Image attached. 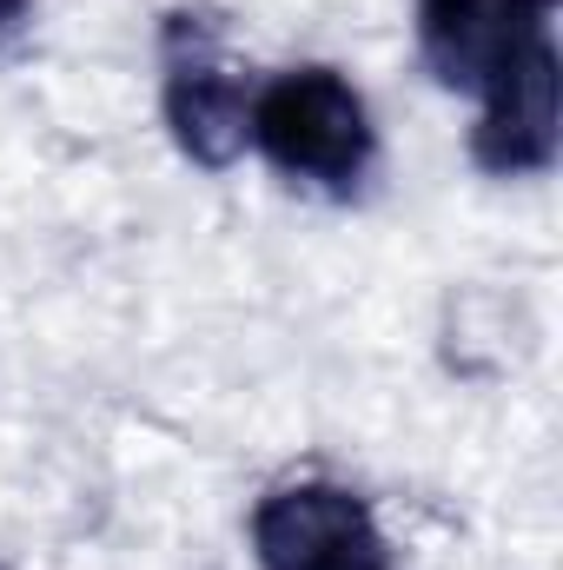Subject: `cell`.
<instances>
[{"instance_id":"cell-4","label":"cell","mask_w":563,"mask_h":570,"mask_svg":"<svg viewBox=\"0 0 563 570\" xmlns=\"http://www.w3.org/2000/svg\"><path fill=\"white\" fill-rule=\"evenodd\" d=\"M563 127V60H557V27L531 33L504 73L477 94V127H471V159L497 179H531L551 173Z\"/></svg>"},{"instance_id":"cell-3","label":"cell","mask_w":563,"mask_h":570,"mask_svg":"<svg viewBox=\"0 0 563 570\" xmlns=\"http://www.w3.org/2000/svg\"><path fill=\"white\" fill-rule=\"evenodd\" d=\"M253 551L266 570H392V544L372 504L345 484H279L253 511Z\"/></svg>"},{"instance_id":"cell-5","label":"cell","mask_w":563,"mask_h":570,"mask_svg":"<svg viewBox=\"0 0 563 570\" xmlns=\"http://www.w3.org/2000/svg\"><path fill=\"white\" fill-rule=\"evenodd\" d=\"M544 27H557V0H418V53L451 94H484Z\"/></svg>"},{"instance_id":"cell-1","label":"cell","mask_w":563,"mask_h":570,"mask_svg":"<svg viewBox=\"0 0 563 570\" xmlns=\"http://www.w3.org/2000/svg\"><path fill=\"white\" fill-rule=\"evenodd\" d=\"M253 146L285 179H305L318 193H358L372 166V114L332 67H292L253 94Z\"/></svg>"},{"instance_id":"cell-2","label":"cell","mask_w":563,"mask_h":570,"mask_svg":"<svg viewBox=\"0 0 563 570\" xmlns=\"http://www.w3.org/2000/svg\"><path fill=\"white\" fill-rule=\"evenodd\" d=\"M159 114L172 127V146L206 173L233 166L253 140V87L226 60L213 13L179 7L159 20Z\"/></svg>"},{"instance_id":"cell-6","label":"cell","mask_w":563,"mask_h":570,"mask_svg":"<svg viewBox=\"0 0 563 570\" xmlns=\"http://www.w3.org/2000/svg\"><path fill=\"white\" fill-rule=\"evenodd\" d=\"M27 20H33V0H0V53L27 33Z\"/></svg>"}]
</instances>
